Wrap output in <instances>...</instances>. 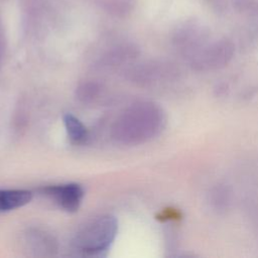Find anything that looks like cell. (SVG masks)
I'll list each match as a JSON object with an SVG mask.
<instances>
[{
    "mask_svg": "<svg viewBox=\"0 0 258 258\" xmlns=\"http://www.w3.org/2000/svg\"><path fill=\"white\" fill-rule=\"evenodd\" d=\"M160 121V112L151 104L134 105L116 119L113 137L120 143H140L158 130Z\"/></svg>",
    "mask_w": 258,
    "mask_h": 258,
    "instance_id": "6da1fadb",
    "label": "cell"
},
{
    "mask_svg": "<svg viewBox=\"0 0 258 258\" xmlns=\"http://www.w3.org/2000/svg\"><path fill=\"white\" fill-rule=\"evenodd\" d=\"M118 231V222L110 215L100 216L84 225L75 235L73 246L86 256H101L113 243Z\"/></svg>",
    "mask_w": 258,
    "mask_h": 258,
    "instance_id": "7a4b0ae2",
    "label": "cell"
},
{
    "mask_svg": "<svg viewBox=\"0 0 258 258\" xmlns=\"http://www.w3.org/2000/svg\"><path fill=\"white\" fill-rule=\"evenodd\" d=\"M42 194L53 200L67 212L78 211L84 198V189L77 183L49 185L42 188Z\"/></svg>",
    "mask_w": 258,
    "mask_h": 258,
    "instance_id": "3957f363",
    "label": "cell"
},
{
    "mask_svg": "<svg viewBox=\"0 0 258 258\" xmlns=\"http://www.w3.org/2000/svg\"><path fill=\"white\" fill-rule=\"evenodd\" d=\"M32 194L26 189H0V212H8L27 205Z\"/></svg>",
    "mask_w": 258,
    "mask_h": 258,
    "instance_id": "277c9868",
    "label": "cell"
},
{
    "mask_svg": "<svg viewBox=\"0 0 258 258\" xmlns=\"http://www.w3.org/2000/svg\"><path fill=\"white\" fill-rule=\"evenodd\" d=\"M63 123L66 126L67 133L72 142L76 144L83 143L87 137L88 132L85 125L72 114H66L63 116Z\"/></svg>",
    "mask_w": 258,
    "mask_h": 258,
    "instance_id": "5b68a950",
    "label": "cell"
},
{
    "mask_svg": "<svg viewBox=\"0 0 258 258\" xmlns=\"http://www.w3.org/2000/svg\"><path fill=\"white\" fill-rule=\"evenodd\" d=\"M4 49H5V38H4L2 23H1V20H0V61H1V58L3 56Z\"/></svg>",
    "mask_w": 258,
    "mask_h": 258,
    "instance_id": "8992f818",
    "label": "cell"
}]
</instances>
